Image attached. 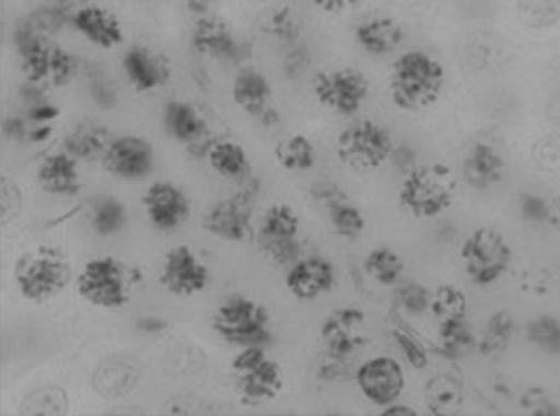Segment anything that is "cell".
<instances>
[{"mask_svg": "<svg viewBox=\"0 0 560 416\" xmlns=\"http://www.w3.org/2000/svg\"><path fill=\"white\" fill-rule=\"evenodd\" d=\"M121 71L130 88L138 92H153L171 82L168 59L144 46H132L121 56Z\"/></svg>", "mask_w": 560, "mask_h": 416, "instance_id": "ffe728a7", "label": "cell"}, {"mask_svg": "<svg viewBox=\"0 0 560 416\" xmlns=\"http://www.w3.org/2000/svg\"><path fill=\"white\" fill-rule=\"evenodd\" d=\"M393 136L375 120H358L340 130L335 150L340 162L355 171H376L390 162Z\"/></svg>", "mask_w": 560, "mask_h": 416, "instance_id": "9c48e42d", "label": "cell"}, {"mask_svg": "<svg viewBox=\"0 0 560 416\" xmlns=\"http://www.w3.org/2000/svg\"><path fill=\"white\" fill-rule=\"evenodd\" d=\"M238 192L213 201L203 213V229L210 236L226 243L247 242L252 236V221L256 213L257 198L260 193V181L248 177L243 181Z\"/></svg>", "mask_w": 560, "mask_h": 416, "instance_id": "8992f818", "label": "cell"}, {"mask_svg": "<svg viewBox=\"0 0 560 416\" xmlns=\"http://www.w3.org/2000/svg\"><path fill=\"white\" fill-rule=\"evenodd\" d=\"M518 217L527 226H545L553 221V204L535 193H524L517 200Z\"/></svg>", "mask_w": 560, "mask_h": 416, "instance_id": "60d3db41", "label": "cell"}, {"mask_svg": "<svg viewBox=\"0 0 560 416\" xmlns=\"http://www.w3.org/2000/svg\"><path fill=\"white\" fill-rule=\"evenodd\" d=\"M89 222L97 236H117L126 229L127 222H129V212H127L126 205L115 196H97L89 208Z\"/></svg>", "mask_w": 560, "mask_h": 416, "instance_id": "f546056e", "label": "cell"}, {"mask_svg": "<svg viewBox=\"0 0 560 416\" xmlns=\"http://www.w3.org/2000/svg\"><path fill=\"white\" fill-rule=\"evenodd\" d=\"M234 385L243 401L252 404L277 400L284 388L283 370L266 347H243L231 361Z\"/></svg>", "mask_w": 560, "mask_h": 416, "instance_id": "52a82bcc", "label": "cell"}, {"mask_svg": "<svg viewBox=\"0 0 560 416\" xmlns=\"http://www.w3.org/2000/svg\"><path fill=\"white\" fill-rule=\"evenodd\" d=\"M71 16L73 11H70L68 5L61 4L58 0L50 2V4H43L35 8L30 13L28 20L37 26L44 35L59 34L65 26H71Z\"/></svg>", "mask_w": 560, "mask_h": 416, "instance_id": "f35d334b", "label": "cell"}, {"mask_svg": "<svg viewBox=\"0 0 560 416\" xmlns=\"http://www.w3.org/2000/svg\"><path fill=\"white\" fill-rule=\"evenodd\" d=\"M30 129H32V124H30L28 118L22 117V115H8L2 120V136L9 142L28 141Z\"/></svg>", "mask_w": 560, "mask_h": 416, "instance_id": "ee69618b", "label": "cell"}, {"mask_svg": "<svg viewBox=\"0 0 560 416\" xmlns=\"http://www.w3.org/2000/svg\"><path fill=\"white\" fill-rule=\"evenodd\" d=\"M219 338L238 347H266L275 340L271 314L260 302L243 293H231L219 302L212 316Z\"/></svg>", "mask_w": 560, "mask_h": 416, "instance_id": "5b68a950", "label": "cell"}, {"mask_svg": "<svg viewBox=\"0 0 560 416\" xmlns=\"http://www.w3.org/2000/svg\"><path fill=\"white\" fill-rule=\"evenodd\" d=\"M431 312L440 321L453 316H464L467 314V299L458 288L453 285H444V287L432 291Z\"/></svg>", "mask_w": 560, "mask_h": 416, "instance_id": "ab89813d", "label": "cell"}, {"mask_svg": "<svg viewBox=\"0 0 560 416\" xmlns=\"http://www.w3.org/2000/svg\"><path fill=\"white\" fill-rule=\"evenodd\" d=\"M162 124L168 138L186 148L210 136L206 117L188 101H167L162 108Z\"/></svg>", "mask_w": 560, "mask_h": 416, "instance_id": "d4e9b609", "label": "cell"}, {"mask_svg": "<svg viewBox=\"0 0 560 416\" xmlns=\"http://www.w3.org/2000/svg\"><path fill=\"white\" fill-rule=\"evenodd\" d=\"M382 415H417V412L411 406L393 403L382 408Z\"/></svg>", "mask_w": 560, "mask_h": 416, "instance_id": "f5cc1de1", "label": "cell"}, {"mask_svg": "<svg viewBox=\"0 0 560 416\" xmlns=\"http://www.w3.org/2000/svg\"><path fill=\"white\" fill-rule=\"evenodd\" d=\"M325 210H327L328 224L337 236L352 242L366 231V217L358 205L349 200L348 196L331 201Z\"/></svg>", "mask_w": 560, "mask_h": 416, "instance_id": "1f68e13d", "label": "cell"}, {"mask_svg": "<svg viewBox=\"0 0 560 416\" xmlns=\"http://www.w3.org/2000/svg\"><path fill=\"white\" fill-rule=\"evenodd\" d=\"M440 354L447 361H460L477 349V337L467 314L440 321L438 328Z\"/></svg>", "mask_w": 560, "mask_h": 416, "instance_id": "83f0119b", "label": "cell"}, {"mask_svg": "<svg viewBox=\"0 0 560 416\" xmlns=\"http://www.w3.org/2000/svg\"><path fill=\"white\" fill-rule=\"evenodd\" d=\"M283 58H281V68L284 76L289 79H299L304 76L307 68L311 67L313 56H311L310 47L304 42H298L293 46L283 47Z\"/></svg>", "mask_w": 560, "mask_h": 416, "instance_id": "b9f144b4", "label": "cell"}, {"mask_svg": "<svg viewBox=\"0 0 560 416\" xmlns=\"http://www.w3.org/2000/svg\"><path fill=\"white\" fill-rule=\"evenodd\" d=\"M275 159L283 171L304 174L313 171L318 162V151L314 142L304 134H292L278 142L275 148Z\"/></svg>", "mask_w": 560, "mask_h": 416, "instance_id": "f1b7e54d", "label": "cell"}, {"mask_svg": "<svg viewBox=\"0 0 560 416\" xmlns=\"http://www.w3.org/2000/svg\"><path fill=\"white\" fill-rule=\"evenodd\" d=\"M160 285L174 297H195L210 284V269L189 245H176L164 255Z\"/></svg>", "mask_w": 560, "mask_h": 416, "instance_id": "4fadbf2b", "label": "cell"}, {"mask_svg": "<svg viewBox=\"0 0 560 416\" xmlns=\"http://www.w3.org/2000/svg\"><path fill=\"white\" fill-rule=\"evenodd\" d=\"M355 44L373 58H385L396 53L405 41V30L390 16H373L363 20L352 32Z\"/></svg>", "mask_w": 560, "mask_h": 416, "instance_id": "cb8c5ba5", "label": "cell"}, {"mask_svg": "<svg viewBox=\"0 0 560 416\" xmlns=\"http://www.w3.org/2000/svg\"><path fill=\"white\" fill-rule=\"evenodd\" d=\"M142 208L151 228L172 233L191 216V200L183 187L172 181H155L142 195Z\"/></svg>", "mask_w": 560, "mask_h": 416, "instance_id": "e0dca14e", "label": "cell"}, {"mask_svg": "<svg viewBox=\"0 0 560 416\" xmlns=\"http://www.w3.org/2000/svg\"><path fill=\"white\" fill-rule=\"evenodd\" d=\"M455 195L456 180L450 166L443 163H417L406 172L399 184L397 204L415 219L431 221L452 208Z\"/></svg>", "mask_w": 560, "mask_h": 416, "instance_id": "277c9868", "label": "cell"}, {"mask_svg": "<svg viewBox=\"0 0 560 416\" xmlns=\"http://www.w3.org/2000/svg\"><path fill=\"white\" fill-rule=\"evenodd\" d=\"M142 273L115 255H97L75 276V290L88 304L105 311L126 308L142 284Z\"/></svg>", "mask_w": 560, "mask_h": 416, "instance_id": "7a4b0ae2", "label": "cell"}, {"mask_svg": "<svg viewBox=\"0 0 560 416\" xmlns=\"http://www.w3.org/2000/svg\"><path fill=\"white\" fill-rule=\"evenodd\" d=\"M526 340L539 353L560 356V320L552 314H538L526 325Z\"/></svg>", "mask_w": 560, "mask_h": 416, "instance_id": "836d02e7", "label": "cell"}, {"mask_svg": "<svg viewBox=\"0 0 560 416\" xmlns=\"http://www.w3.org/2000/svg\"><path fill=\"white\" fill-rule=\"evenodd\" d=\"M370 82L355 68H335L322 71L313 83L314 97L323 108L339 117L351 118L363 108L370 97Z\"/></svg>", "mask_w": 560, "mask_h": 416, "instance_id": "8fae6325", "label": "cell"}, {"mask_svg": "<svg viewBox=\"0 0 560 416\" xmlns=\"http://www.w3.org/2000/svg\"><path fill=\"white\" fill-rule=\"evenodd\" d=\"M364 323L366 314L360 308L346 305L330 312L319 328L325 356L337 361H351L352 356L369 342L363 333Z\"/></svg>", "mask_w": 560, "mask_h": 416, "instance_id": "9a60e30c", "label": "cell"}, {"mask_svg": "<svg viewBox=\"0 0 560 416\" xmlns=\"http://www.w3.org/2000/svg\"><path fill=\"white\" fill-rule=\"evenodd\" d=\"M35 177L40 189L49 196L71 198L82 189L79 160L63 150L44 157L37 165Z\"/></svg>", "mask_w": 560, "mask_h": 416, "instance_id": "7402d4cb", "label": "cell"}, {"mask_svg": "<svg viewBox=\"0 0 560 416\" xmlns=\"http://www.w3.org/2000/svg\"><path fill=\"white\" fill-rule=\"evenodd\" d=\"M390 162L396 163L406 174V172L417 165V157H415V151L408 148V146H396L393 157H390Z\"/></svg>", "mask_w": 560, "mask_h": 416, "instance_id": "7dc6e473", "label": "cell"}, {"mask_svg": "<svg viewBox=\"0 0 560 416\" xmlns=\"http://www.w3.org/2000/svg\"><path fill=\"white\" fill-rule=\"evenodd\" d=\"M58 2L68 5V8H70L71 4H91V0H58Z\"/></svg>", "mask_w": 560, "mask_h": 416, "instance_id": "db71d44e", "label": "cell"}, {"mask_svg": "<svg viewBox=\"0 0 560 416\" xmlns=\"http://www.w3.org/2000/svg\"><path fill=\"white\" fill-rule=\"evenodd\" d=\"M301 217L289 204H272L262 216L257 231L260 254L275 266L287 267L298 263L304 252L301 242Z\"/></svg>", "mask_w": 560, "mask_h": 416, "instance_id": "30bf717a", "label": "cell"}, {"mask_svg": "<svg viewBox=\"0 0 560 416\" xmlns=\"http://www.w3.org/2000/svg\"><path fill=\"white\" fill-rule=\"evenodd\" d=\"M390 337H393L394 344H396L399 353L402 354V358L410 365L415 370H423L429 365V350L423 346V342L420 340L419 335L411 328L410 325H406L401 317L393 320V326H390Z\"/></svg>", "mask_w": 560, "mask_h": 416, "instance_id": "e575fe53", "label": "cell"}, {"mask_svg": "<svg viewBox=\"0 0 560 416\" xmlns=\"http://www.w3.org/2000/svg\"><path fill=\"white\" fill-rule=\"evenodd\" d=\"M505 172V162L502 154L490 142L476 141L462 162V175L465 183L477 192H486L500 184Z\"/></svg>", "mask_w": 560, "mask_h": 416, "instance_id": "603a6c76", "label": "cell"}, {"mask_svg": "<svg viewBox=\"0 0 560 416\" xmlns=\"http://www.w3.org/2000/svg\"><path fill=\"white\" fill-rule=\"evenodd\" d=\"M343 196L348 195H346L337 184L322 183L313 187V198L318 201V204H322L323 207H327L328 204L339 200V198H343Z\"/></svg>", "mask_w": 560, "mask_h": 416, "instance_id": "bcb514c9", "label": "cell"}, {"mask_svg": "<svg viewBox=\"0 0 560 416\" xmlns=\"http://www.w3.org/2000/svg\"><path fill=\"white\" fill-rule=\"evenodd\" d=\"M25 117L32 125L55 124L61 117V108L50 100L40 101L26 108Z\"/></svg>", "mask_w": 560, "mask_h": 416, "instance_id": "7bdbcfd3", "label": "cell"}, {"mask_svg": "<svg viewBox=\"0 0 560 416\" xmlns=\"http://www.w3.org/2000/svg\"><path fill=\"white\" fill-rule=\"evenodd\" d=\"M446 70L425 50H408L394 59L389 76L390 101L397 109L420 113L443 96Z\"/></svg>", "mask_w": 560, "mask_h": 416, "instance_id": "6da1fadb", "label": "cell"}, {"mask_svg": "<svg viewBox=\"0 0 560 416\" xmlns=\"http://www.w3.org/2000/svg\"><path fill=\"white\" fill-rule=\"evenodd\" d=\"M183 4L189 13L197 14L198 18L209 14L213 0H183Z\"/></svg>", "mask_w": 560, "mask_h": 416, "instance_id": "816d5d0a", "label": "cell"}, {"mask_svg": "<svg viewBox=\"0 0 560 416\" xmlns=\"http://www.w3.org/2000/svg\"><path fill=\"white\" fill-rule=\"evenodd\" d=\"M514 333V317L506 311L493 312L486 321L481 337L477 338V350L485 356H497L509 347Z\"/></svg>", "mask_w": 560, "mask_h": 416, "instance_id": "d6a6232c", "label": "cell"}, {"mask_svg": "<svg viewBox=\"0 0 560 416\" xmlns=\"http://www.w3.org/2000/svg\"><path fill=\"white\" fill-rule=\"evenodd\" d=\"M266 32L278 44L289 47L298 44V42H302L304 28H302V21L299 14L292 8L283 5V8L272 11L271 16L266 21Z\"/></svg>", "mask_w": 560, "mask_h": 416, "instance_id": "d590c367", "label": "cell"}, {"mask_svg": "<svg viewBox=\"0 0 560 416\" xmlns=\"http://www.w3.org/2000/svg\"><path fill=\"white\" fill-rule=\"evenodd\" d=\"M52 136H55V125H32V129H30L28 142H32V145H44V142L49 141Z\"/></svg>", "mask_w": 560, "mask_h": 416, "instance_id": "c3c4849f", "label": "cell"}, {"mask_svg": "<svg viewBox=\"0 0 560 416\" xmlns=\"http://www.w3.org/2000/svg\"><path fill=\"white\" fill-rule=\"evenodd\" d=\"M138 328L148 333V335H156L165 328V323L162 317L147 316L138 321Z\"/></svg>", "mask_w": 560, "mask_h": 416, "instance_id": "f907efd6", "label": "cell"}, {"mask_svg": "<svg viewBox=\"0 0 560 416\" xmlns=\"http://www.w3.org/2000/svg\"><path fill=\"white\" fill-rule=\"evenodd\" d=\"M462 263L476 287H491L505 276L512 263V249L497 229L477 228L460 246Z\"/></svg>", "mask_w": 560, "mask_h": 416, "instance_id": "ba28073f", "label": "cell"}, {"mask_svg": "<svg viewBox=\"0 0 560 416\" xmlns=\"http://www.w3.org/2000/svg\"><path fill=\"white\" fill-rule=\"evenodd\" d=\"M71 28L97 49L112 50L126 41V32L117 14L101 5L85 4L73 11Z\"/></svg>", "mask_w": 560, "mask_h": 416, "instance_id": "44dd1931", "label": "cell"}, {"mask_svg": "<svg viewBox=\"0 0 560 416\" xmlns=\"http://www.w3.org/2000/svg\"><path fill=\"white\" fill-rule=\"evenodd\" d=\"M355 0H313V4L316 8L330 14L342 13L346 9L351 8Z\"/></svg>", "mask_w": 560, "mask_h": 416, "instance_id": "681fc988", "label": "cell"}, {"mask_svg": "<svg viewBox=\"0 0 560 416\" xmlns=\"http://www.w3.org/2000/svg\"><path fill=\"white\" fill-rule=\"evenodd\" d=\"M91 96H93V101L103 108H108L112 104H115L117 101V94H115L114 85L108 80L103 79V77H97L91 82Z\"/></svg>", "mask_w": 560, "mask_h": 416, "instance_id": "f6af8a7d", "label": "cell"}, {"mask_svg": "<svg viewBox=\"0 0 560 416\" xmlns=\"http://www.w3.org/2000/svg\"><path fill=\"white\" fill-rule=\"evenodd\" d=\"M337 285V270L330 258L323 255H307L287 269L284 287L293 299L313 302L327 296Z\"/></svg>", "mask_w": 560, "mask_h": 416, "instance_id": "d6986e66", "label": "cell"}, {"mask_svg": "<svg viewBox=\"0 0 560 416\" xmlns=\"http://www.w3.org/2000/svg\"><path fill=\"white\" fill-rule=\"evenodd\" d=\"M207 163L222 180L243 183L252 175V162L240 142L215 139L207 153Z\"/></svg>", "mask_w": 560, "mask_h": 416, "instance_id": "4316f807", "label": "cell"}, {"mask_svg": "<svg viewBox=\"0 0 560 416\" xmlns=\"http://www.w3.org/2000/svg\"><path fill=\"white\" fill-rule=\"evenodd\" d=\"M354 380L364 400L378 408L397 403L406 388L401 362L390 356H375L361 362Z\"/></svg>", "mask_w": 560, "mask_h": 416, "instance_id": "5bb4252c", "label": "cell"}, {"mask_svg": "<svg viewBox=\"0 0 560 416\" xmlns=\"http://www.w3.org/2000/svg\"><path fill=\"white\" fill-rule=\"evenodd\" d=\"M517 16L529 28H550L560 20V0H517Z\"/></svg>", "mask_w": 560, "mask_h": 416, "instance_id": "8d00e7d4", "label": "cell"}, {"mask_svg": "<svg viewBox=\"0 0 560 416\" xmlns=\"http://www.w3.org/2000/svg\"><path fill=\"white\" fill-rule=\"evenodd\" d=\"M189 41L198 55L215 61L240 62L248 55L247 44L234 35L226 21L210 14L198 18Z\"/></svg>", "mask_w": 560, "mask_h": 416, "instance_id": "ac0fdd59", "label": "cell"}, {"mask_svg": "<svg viewBox=\"0 0 560 416\" xmlns=\"http://www.w3.org/2000/svg\"><path fill=\"white\" fill-rule=\"evenodd\" d=\"M272 85L268 77L257 68L245 67L236 71L231 83V97L234 104L259 122L264 129H272L281 122L280 112L272 104Z\"/></svg>", "mask_w": 560, "mask_h": 416, "instance_id": "2e32d148", "label": "cell"}, {"mask_svg": "<svg viewBox=\"0 0 560 416\" xmlns=\"http://www.w3.org/2000/svg\"><path fill=\"white\" fill-rule=\"evenodd\" d=\"M101 163L115 180L138 183L155 169V150L144 136L120 134L108 142Z\"/></svg>", "mask_w": 560, "mask_h": 416, "instance_id": "7c38bea8", "label": "cell"}, {"mask_svg": "<svg viewBox=\"0 0 560 416\" xmlns=\"http://www.w3.org/2000/svg\"><path fill=\"white\" fill-rule=\"evenodd\" d=\"M363 269L375 284L382 287H397L405 275V261L390 246H375L364 257Z\"/></svg>", "mask_w": 560, "mask_h": 416, "instance_id": "4dcf8cb0", "label": "cell"}, {"mask_svg": "<svg viewBox=\"0 0 560 416\" xmlns=\"http://www.w3.org/2000/svg\"><path fill=\"white\" fill-rule=\"evenodd\" d=\"M109 141L112 136L105 125L93 120L79 122L65 134L63 151L79 162H94L103 159Z\"/></svg>", "mask_w": 560, "mask_h": 416, "instance_id": "484cf974", "label": "cell"}, {"mask_svg": "<svg viewBox=\"0 0 560 416\" xmlns=\"http://www.w3.org/2000/svg\"><path fill=\"white\" fill-rule=\"evenodd\" d=\"M394 300H396V308L408 316H422L431 311L432 291L417 281H408V284L397 285Z\"/></svg>", "mask_w": 560, "mask_h": 416, "instance_id": "74e56055", "label": "cell"}, {"mask_svg": "<svg viewBox=\"0 0 560 416\" xmlns=\"http://www.w3.org/2000/svg\"><path fill=\"white\" fill-rule=\"evenodd\" d=\"M73 279L70 261L55 245H37L26 250L13 266V284L30 304H46L67 290Z\"/></svg>", "mask_w": 560, "mask_h": 416, "instance_id": "3957f363", "label": "cell"}]
</instances>
